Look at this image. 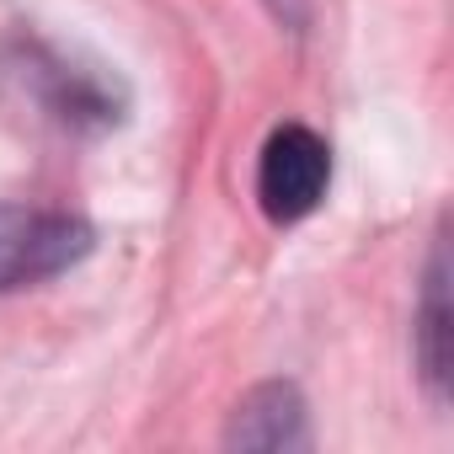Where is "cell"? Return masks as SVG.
Returning a JSON list of instances; mask_svg holds the SVG:
<instances>
[{
  "label": "cell",
  "instance_id": "obj_1",
  "mask_svg": "<svg viewBox=\"0 0 454 454\" xmlns=\"http://www.w3.org/2000/svg\"><path fill=\"white\" fill-rule=\"evenodd\" d=\"M91 224L75 214L0 203V294L70 273L81 257H91Z\"/></svg>",
  "mask_w": 454,
  "mask_h": 454
},
{
  "label": "cell",
  "instance_id": "obj_2",
  "mask_svg": "<svg viewBox=\"0 0 454 454\" xmlns=\"http://www.w3.org/2000/svg\"><path fill=\"white\" fill-rule=\"evenodd\" d=\"M326 182H332V150H326L321 134H310L300 123H284L262 145L257 198H262V214L273 224H300L305 214H316L321 198H326Z\"/></svg>",
  "mask_w": 454,
  "mask_h": 454
},
{
  "label": "cell",
  "instance_id": "obj_3",
  "mask_svg": "<svg viewBox=\"0 0 454 454\" xmlns=\"http://www.w3.org/2000/svg\"><path fill=\"white\" fill-rule=\"evenodd\" d=\"M305 401L284 380H268L252 395H241L231 427H224L231 449H305Z\"/></svg>",
  "mask_w": 454,
  "mask_h": 454
},
{
  "label": "cell",
  "instance_id": "obj_4",
  "mask_svg": "<svg viewBox=\"0 0 454 454\" xmlns=\"http://www.w3.org/2000/svg\"><path fill=\"white\" fill-rule=\"evenodd\" d=\"M449 300H443V257L433 262V278H427V310H422V364H427V380L443 390L449 380Z\"/></svg>",
  "mask_w": 454,
  "mask_h": 454
}]
</instances>
